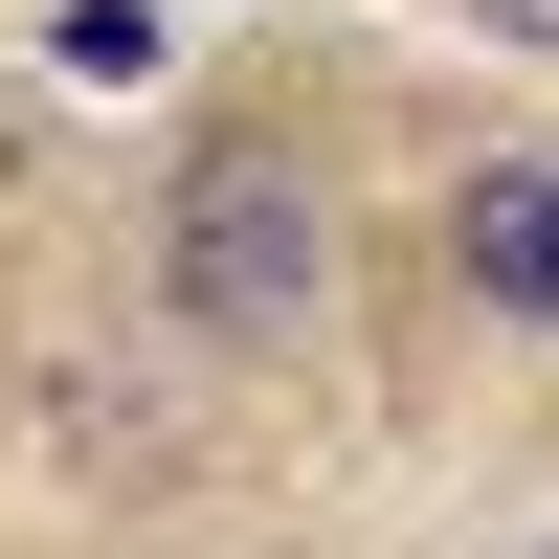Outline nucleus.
Here are the masks:
<instances>
[{"instance_id":"obj_1","label":"nucleus","mask_w":559,"mask_h":559,"mask_svg":"<svg viewBox=\"0 0 559 559\" xmlns=\"http://www.w3.org/2000/svg\"><path fill=\"white\" fill-rule=\"evenodd\" d=\"M157 292L202 313V336H292L313 313V202H292V157H202L157 202Z\"/></svg>"},{"instance_id":"obj_2","label":"nucleus","mask_w":559,"mask_h":559,"mask_svg":"<svg viewBox=\"0 0 559 559\" xmlns=\"http://www.w3.org/2000/svg\"><path fill=\"white\" fill-rule=\"evenodd\" d=\"M448 269H471L515 336H559V157H471V202H448Z\"/></svg>"},{"instance_id":"obj_3","label":"nucleus","mask_w":559,"mask_h":559,"mask_svg":"<svg viewBox=\"0 0 559 559\" xmlns=\"http://www.w3.org/2000/svg\"><path fill=\"white\" fill-rule=\"evenodd\" d=\"M515 23H559V0H515Z\"/></svg>"}]
</instances>
